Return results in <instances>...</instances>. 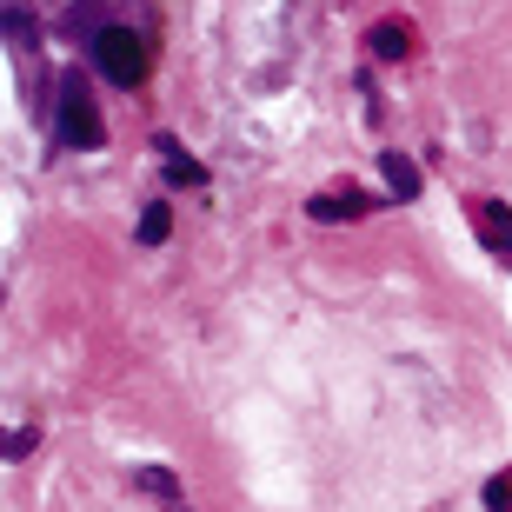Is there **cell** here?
<instances>
[{"label":"cell","instance_id":"9","mask_svg":"<svg viewBox=\"0 0 512 512\" xmlns=\"http://www.w3.org/2000/svg\"><path fill=\"white\" fill-rule=\"evenodd\" d=\"M133 479H140V493H147V499H160V506H180V479H173L167 466H140Z\"/></svg>","mask_w":512,"mask_h":512},{"label":"cell","instance_id":"4","mask_svg":"<svg viewBox=\"0 0 512 512\" xmlns=\"http://www.w3.org/2000/svg\"><path fill=\"white\" fill-rule=\"evenodd\" d=\"M306 213H313V220H320V227H326V220H333V227H340V220H360V213H373V207H366L360 193L333 187V193H313V200H306Z\"/></svg>","mask_w":512,"mask_h":512},{"label":"cell","instance_id":"8","mask_svg":"<svg viewBox=\"0 0 512 512\" xmlns=\"http://www.w3.org/2000/svg\"><path fill=\"white\" fill-rule=\"evenodd\" d=\"M167 233H173V207H167V200H160V207H140V227H133L140 247H160Z\"/></svg>","mask_w":512,"mask_h":512},{"label":"cell","instance_id":"11","mask_svg":"<svg viewBox=\"0 0 512 512\" xmlns=\"http://www.w3.org/2000/svg\"><path fill=\"white\" fill-rule=\"evenodd\" d=\"M486 512H512V486H506V479H493V486H486Z\"/></svg>","mask_w":512,"mask_h":512},{"label":"cell","instance_id":"5","mask_svg":"<svg viewBox=\"0 0 512 512\" xmlns=\"http://www.w3.org/2000/svg\"><path fill=\"white\" fill-rule=\"evenodd\" d=\"M107 14H114V0H80L74 14L60 20V34H67V40H94V34H107V27H114Z\"/></svg>","mask_w":512,"mask_h":512},{"label":"cell","instance_id":"2","mask_svg":"<svg viewBox=\"0 0 512 512\" xmlns=\"http://www.w3.org/2000/svg\"><path fill=\"white\" fill-rule=\"evenodd\" d=\"M87 54H94V74L114 80V87H140L147 80V40L133 34V27H107V34L87 40Z\"/></svg>","mask_w":512,"mask_h":512},{"label":"cell","instance_id":"7","mask_svg":"<svg viewBox=\"0 0 512 512\" xmlns=\"http://www.w3.org/2000/svg\"><path fill=\"white\" fill-rule=\"evenodd\" d=\"M153 153H160V167H167L173 180H180V187H200V180H207V167H200V160H193V153L180 147V140H167V133L153 140Z\"/></svg>","mask_w":512,"mask_h":512},{"label":"cell","instance_id":"3","mask_svg":"<svg viewBox=\"0 0 512 512\" xmlns=\"http://www.w3.org/2000/svg\"><path fill=\"white\" fill-rule=\"evenodd\" d=\"M473 233L493 253H512V213L499 207V200H473Z\"/></svg>","mask_w":512,"mask_h":512},{"label":"cell","instance_id":"1","mask_svg":"<svg viewBox=\"0 0 512 512\" xmlns=\"http://www.w3.org/2000/svg\"><path fill=\"white\" fill-rule=\"evenodd\" d=\"M54 127H60V147H80V153H94L100 140H107V127H100V107L87 100V80H80V74L60 80V94H54Z\"/></svg>","mask_w":512,"mask_h":512},{"label":"cell","instance_id":"6","mask_svg":"<svg viewBox=\"0 0 512 512\" xmlns=\"http://www.w3.org/2000/svg\"><path fill=\"white\" fill-rule=\"evenodd\" d=\"M380 180H386V193H393L399 207H406V200H419V167L406 160V153H380Z\"/></svg>","mask_w":512,"mask_h":512},{"label":"cell","instance_id":"10","mask_svg":"<svg viewBox=\"0 0 512 512\" xmlns=\"http://www.w3.org/2000/svg\"><path fill=\"white\" fill-rule=\"evenodd\" d=\"M366 47H373L380 60H406V27H399V20H386V27H373V34H366Z\"/></svg>","mask_w":512,"mask_h":512}]
</instances>
